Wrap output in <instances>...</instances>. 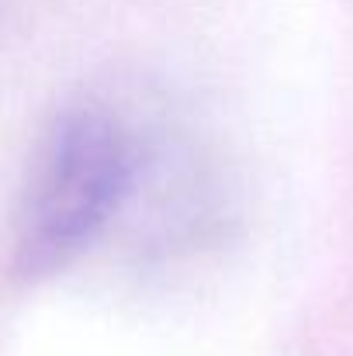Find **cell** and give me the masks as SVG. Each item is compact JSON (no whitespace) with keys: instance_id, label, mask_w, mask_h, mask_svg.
I'll use <instances>...</instances> for the list:
<instances>
[{"instance_id":"obj_1","label":"cell","mask_w":353,"mask_h":356,"mask_svg":"<svg viewBox=\"0 0 353 356\" xmlns=\"http://www.w3.org/2000/svg\"><path fill=\"white\" fill-rule=\"evenodd\" d=\"M132 177L121 121L94 104L63 111L31 173L14 270L42 277L101 229Z\"/></svg>"}]
</instances>
